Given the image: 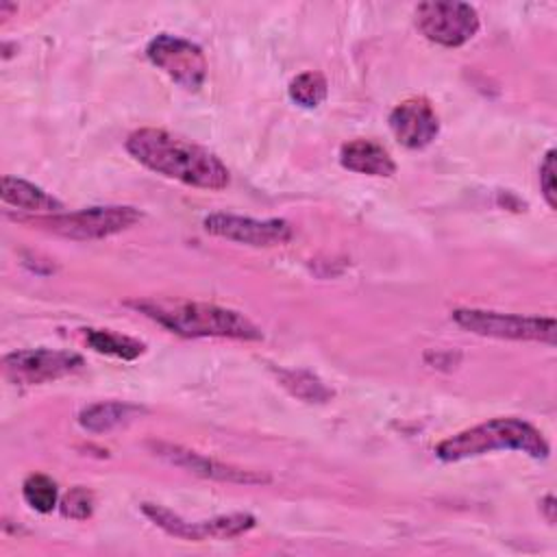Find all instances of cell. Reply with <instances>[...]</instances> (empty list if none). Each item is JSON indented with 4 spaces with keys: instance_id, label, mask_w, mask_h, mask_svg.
Returning <instances> with one entry per match:
<instances>
[{
    "instance_id": "1",
    "label": "cell",
    "mask_w": 557,
    "mask_h": 557,
    "mask_svg": "<svg viewBox=\"0 0 557 557\" xmlns=\"http://www.w3.org/2000/svg\"><path fill=\"white\" fill-rule=\"evenodd\" d=\"M124 146L135 161L168 178L200 189L228 185V170L211 150L163 128H137Z\"/></svg>"
},
{
    "instance_id": "2",
    "label": "cell",
    "mask_w": 557,
    "mask_h": 557,
    "mask_svg": "<svg viewBox=\"0 0 557 557\" xmlns=\"http://www.w3.org/2000/svg\"><path fill=\"white\" fill-rule=\"evenodd\" d=\"M135 311L154 320L163 329L183 337H231L261 339V329L244 313L211 302L168 300V298H135L126 302Z\"/></svg>"
},
{
    "instance_id": "3",
    "label": "cell",
    "mask_w": 557,
    "mask_h": 557,
    "mask_svg": "<svg viewBox=\"0 0 557 557\" xmlns=\"http://www.w3.org/2000/svg\"><path fill=\"white\" fill-rule=\"evenodd\" d=\"M492 450H520L533 459H546L550 453L544 435L520 418H492L459 431L435 446L437 459L446 463L463 461Z\"/></svg>"
},
{
    "instance_id": "4",
    "label": "cell",
    "mask_w": 557,
    "mask_h": 557,
    "mask_svg": "<svg viewBox=\"0 0 557 557\" xmlns=\"http://www.w3.org/2000/svg\"><path fill=\"white\" fill-rule=\"evenodd\" d=\"M20 222L41 226L70 239H102L122 233L141 220V211L126 205L89 207L70 213H50L37 218H17Z\"/></svg>"
},
{
    "instance_id": "5",
    "label": "cell",
    "mask_w": 557,
    "mask_h": 557,
    "mask_svg": "<svg viewBox=\"0 0 557 557\" xmlns=\"http://www.w3.org/2000/svg\"><path fill=\"white\" fill-rule=\"evenodd\" d=\"M453 320L476 335L498 337V339H518V342H544L555 344V318L540 315H516V313H498L483 309H455Z\"/></svg>"
},
{
    "instance_id": "6",
    "label": "cell",
    "mask_w": 557,
    "mask_h": 557,
    "mask_svg": "<svg viewBox=\"0 0 557 557\" xmlns=\"http://www.w3.org/2000/svg\"><path fill=\"white\" fill-rule=\"evenodd\" d=\"M418 30L433 44L457 48L470 41L481 26L479 13L468 2L457 0H429L420 2L413 11Z\"/></svg>"
},
{
    "instance_id": "7",
    "label": "cell",
    "mask_w": 557,
    "mask_h": 557,
    "mask_svg": "<svg viewBox=\"0 0 557 557\" xmlns=\"http://www.w3.org/2000/svg\"><path fill=\"white\" fill-rule=\"evenodd\" d=\"M146 57L187 91H198L207 78V57L189 39L161 33L146 46Z\"/></svg>"
},
{
    "instance_id": "8",
    "label": "cell",
    "mask_w": 557,
    "mask_h": 557,
    "mask_svg": "<svg viewBox=\"0 0 557 557\" xmlns=\"http://www.w3.org/2000/svg\"><path fill=\"white\" fill-rule=\"evenodd\" d=\"M83 366L85 361L81 355L52 348L15 350L4 355L2 359L4 376L15 385H37L46 381H57L78 372Z\"/></svg>"
},
{
    "instance_id": "9",
    "label": "cell",
    "mask_w": 557,
    "mask_h": 557,
    "mask_svg": "<svg viewBox=\"0 0 557 557\" xmlns=\"http://www.w3.org/2000/svg\"><path fill=\"white\" fill-rule=\"evenodd\" d=\"M202 226L209 235L224 237L246 246H281L294 237V228L289 222L281 218L255 220L231 213H211L202 220Z\"/></svg>"
},
{
    "instance_id": "10",
    "label": "cell",
    "mask_w": 557,
    "mask_h": 557,
    "mask_svg": "<svg viewBox=\"0 0 557 557\" xmlns=\"http://www.w3.org/2000/svg\"><path fill=\"white\" fill-rule=\"evenodd\" d=\"M150 448L157 457L165 459L172 466L185 468L194 474L207 476V479H215V481H226V483H244V485H261V483H270V476L265 472H257V470H246L239 466H231V463H222L215 461L211 457H205L196 450L183 448L178 444H168V442H150Z\"/></svg>"
},
{
    "instance_id": "11",
    "label": "cell",
    "mask_w": 557,
    "mask_h": 557,
    "mask_svg": "<svg viewBox=\"0 0 557 557\" xmlns=\"http://www.w3.org/2000/svg\"><path fill=\"white\" fill-rule=\"evenodd\" d=\"M389 128L398 144L409 150L426 148L440 133V120L431 102L422 96L407 98L389 113Z\"/></svg>"
},
{
    "instance_id": "12",
    "label": "cell",
    "mask_w": 557,
    "mask_h": 557,
    "mask_svg": "<svg viewBox=\"0 0 557 557\" xmlns=\"http://www.w3.org/2000/svg\"><path fill=\"white\" fill-rule=\"evenodd\" d=\"M342 168L368 176H392L396 163L389 152L374 139H352L339 150Z\"/></svg>"
},
{
    "instance_id": "13",
    "label": "cell",
    "mask_w": 557,
    "mask_h": 557,
    "mask_svg": "<svg viewBox=\"0 0 557 557\" xmlns=\"http://www.w3.org/2000/svg\"><path fill=\"white\" fill-rule=\"evenodd\" d=\"M2 200L11 207L30 211V213H61L63 205L50 196L48 191H44L41 187L24 181V178H15V176H2Z\"/></svg>"
},
{
    "instance_id": "14",
    "label": "cell",
    "mask_w": 557,
    "mask_h": 557,
    "mask_svg": "<svg viewBox=\"0 0 557 557\" xmlns=\"http://www.w3.org/2000/svg\"><path fill=\"white\" fill-rule=\"evenodd\" d=\"M144 409L131 403H117V400H104V403H94L85 407L78 413V424L85 431L91 433H104L111 431L124 422H131L133 418L141 416Z\"/></svg>"
},
{
    "instance_id": "15",
    "label": "cell",
    "mask_w": 557,
    "mask_h": 557,
    "mask_svg": "<svg viewBox=\"0 0 557 557\" xmlns=\"http://www.w3.org/2000/svg\"><path fill=\"white\" fill-rule=\"evenodd\" d=\"M81 331H83L87 346L100 355H111V357H117L124 361H133L146 350L144 342L128 337V335L113 333L109 329H81Z\"/></svg>"
},
{
    "instance_id": "16",
    "label": "cell",
    "mask_w": 557,
    "mask_h": 557,
    "mask_svg": "<svg viewBox=\"0 0 557 557\" xmlns=\"http://www.w3.org/2000/svg\"><path fill=\"white\" fill-rule=\"evenodd\" d=\"M141 511L159 527L163 529L168 535L178 537V540H187V542H202L200 537V529L198 522H187L183 520L178 513H174L168 507L154 505V503H144Z\"/></svg>"
},
{
    "instance_id": "17",
    "label": "cell",
    "mask_w": 557,
    "mask_h": 557,
    "mask_svg": "<svg viewBox=\"0 0 557 557\" xmlns=\"http://www.w3.org/2000/svg\"><path fill=\"white\" fill-rule=\"evenodd\" d=\"M287 94L296 104H300L305 109H313L324 102V98L329 94V83H326L324 74L309 70L289 81Z\"/></svg>"
},
{
    "instance_id": "18",
    "label": "cell",
    "mask_w": 557,
    "mask_h": 557,
    "mask_svg": "<svg viewBox=\"0 0 557 557\" xmlns=\"http://www.w3.org/2000/svg\"><path fill=\"white\" fill-rule=\"evenodd\" d=\"M22 496L26 505L39 513H50L54 507H59V487L48 474L41 472L26 476L22 485Z\"/></svg>"
},
{
    "instance_id": "19",
    "label": "cell",
    "mask_w": 557,
    "mask_h": 557,
    "mask_svg": "<svg viewBox=\"0 0 557 557\" xmlns=\"http://www.w3.org/2000/svg\"><path fill=\"white\" fill-rule=\"evenodd\" d=\"M278 379L281 385H285L294 396L307 403H324L333 396V392L318 376L302 370H281Z\"/></svg>"
},
{
    "instance_id": "20",
    "label": "cell",
    "mask_w": 557,
    "mask_h": 557,
    "mask_svg": "<svg viewBox=\"0 0 557 557\" xmlns=\"http://www.w3.org/2000/svg\"><path fill=\"white\" fill-rule=\"evenodd\" d=\"M255 516L250 513H228V516H218L211 520H200V537L202 540H231L237 537L255 527Z\"/></svg>"
},
{
    "instance_id": "21",
    "label": "cell",
    "mask_w": 557,
    "mask_h": 557,
    "mask_svg": "<svg viewBox=\"0 0 557 557\" xmlns=\"http://www.w3.org/2000/svg\"><path fill=\"white\" fill-rule=\"evenodd\" d=\"M94 505L96 500L91 490L76 485L59 500V511L70 520H87L94 513Z\"/></svg>"
},
{
    "instance_id": "22",
    "label": "cell",
    "mask_w": 557,
    "mask_h": 557,
    "mask_svg": "<svg viewBox=\"0 0 557 557\" xmlns=\"http://www.w3.org/2000/svg\"><path fill=\"white\" fill-rule=\"evenodd\" d=\"M555 154H557V152L550 148V150L544 154L542 163H540V189H542V196H544V200H546V205H548L550 209L557 207V183H555V172H557V168H555Z\"/></svg>"
},
{
    "instance_id": "23",
    "label": "cell",
    "mask_w": 557,
    "mask_h": 557,
    "mask_svg": "<svg viewBox=\"0 0 557 557\" xmlns=\"http://www.w3.org/2000/svg\"><path fill=\"white\" fill-rule=\"evenodd\" d=\"M540 507H542V511H544L546 520L553 524V522H555V507H557V505H555V496H550V494H548V496H544V500H542V505H540Z\"/></svg>"
},
{
    "instance_id": "24",
    "label": "cell",
    "mask_w": 557,
    "mask_h": 557,
    "mask_svg": "<svg viewBox=\"0 0 557 557\" xmlns=\"http://www.w3.org/2000/svg\"><path fill=\"white\" fill-rule=\"evenodd\" d=\"M17 7L15 4H7V2H2L0 4V17H7L9 15V11H15Z\"/></svg>"
}]
</instances>
